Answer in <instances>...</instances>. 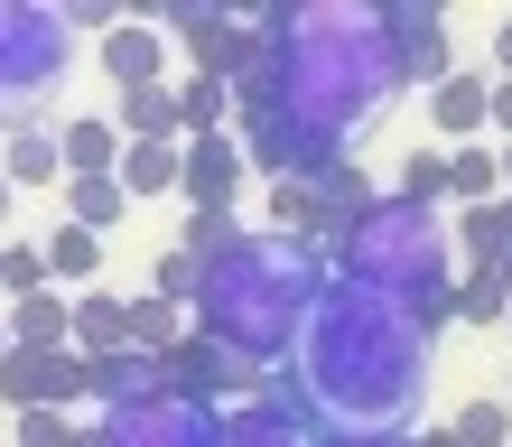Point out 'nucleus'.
<instances>
[{"label":"nucleus","mask_w":512,"mask_h":447,"mask_svg":"<svg viewBox=\"0 0 512 447\" xmlns=\"http://www.w3.org/2000/svg\"><path fill=\"white\" fill-rule=\"evenodd\" d=\"M457 326V308H401L391 289L364 280H326L308 336H298V392L326 420V438H410V410L429 401L438 336Z\"/></svg>","instance_id":"nucleus-1"},{"label":"nucleus","mask_w":512,"mask_h":447,"mask_svg":"<svg viewBox=\"0 0 512 447\" xmlns=\"http://www.w3.org/2000/svg\"><path fill=\"white\" fill-rule=\"evenodd\" d=\"M252 66L233 75V112H289L308 140L354 149L401 94V47L382 10H252Z\"/></svg>","instance_id":"nucleus-2"},{"label":"nucleus","mask_w":512,"mask_h":447,"mask_svg":"<svg viewBox=\"0 0 512 447\" xmlns=\"http://www.w3.org/2000/svg\"><path fill=\"white\" fill-rule=\"evenodd\" d=\"M336 280V261L298 233H243L205 261V289H196V336H215L233 364L270 373L289 354L298 364V336H308L317 298Z\"/></svg>","instance_id":"nucleus-3"},{"label":"nucleus","mask_w":512,"mask_h":447,"mask_svg":"<svg viewBox=\"0 0 512 447\" xmlns=\"http://www.w3.org/2000/svg\"><path fill=\"white\" fill-rule=\"evenodd\" d=\"M326 261H336V280H364V289H391L401 308H447L457 298V224L438 215V205H401V196H382L364 205L336 243H326Z\"/></svg>","instance_id":"nucleus-4"},{"label":"nucleus","mask_w":512,"mask_h":447,"mask_svg":"<svg viewBox=\"0 0 512 447\" xmlns=\"http://www.w3.org/2000/svg\"><path fill=\"white\" fill-rule=\"evenodd\" d=\"M75 28L47 0H0V122H28V103L66 75Z\"/></svg>","instance_id":"nucleus-5"},{"label":"nucleus","mask_w":512,"mask_h":447,"mask_svg":"<svg viewBox=\"0 0 512 447\" xmlns=\"http://www.w3.org/2000/svg\"><path fill=\"white\" fill-rule=\"evenodd\" d=\"M84 447H224V410L159 392V401H131V410H103Z\"/></svg>","instance_id":"nucleus-6"},{"label":"nucleus","mask_w":512,"mask_h":447,"mask_svg":"<svg viewBox=\"0 0 512 447\" xmlns=\"http://www.w3.org/2000/svg\"><path fill=\"white\" fill-rule=\"evenodd\" d=\"M243 177H252V159H243V140L233 131H205V140H187V215H233V196H243Z\"/></svg>","instance_id":"nucleus-7"},{"label":"nucleus","mask_w":512,"mask_h":447,"mask_svg":"<svg viewBox=\"0 0 512 447\" xmlns=\"http://www.w3.org/2000/svg\"><path fill=\"white\" fill-rule=\"evenodd\" d=\"M382 19H391V47H401V75L438 94V84L457 75V66H447V28H438V10H419V0H391Z\"/></svg>","instance_id":"nucleus-8"},{"label":"nucleus","mask_w":512,"mask_h":447,"mask_svg":"<svg viewBox=\"0 0 512 447\" xmlns=\"http://www.w3.org/2000/svg\"><path fill=\"white\" fill-rule=\"evenodd\" d=\"M159 56H168V28L159 19H122V28H103V66L122 94H140V84H159Z\"/></svg>","instance_id":"nucleus-9"},{"label":"nucleus","mask_w":512,"mask_h":447,"mask_svg":"<svg viewBox=\"0 0 512 447\" xmlns=\"http://www.w3.org/2000/svg\"><path fill=\"white\" fill-rule=\"evenodd\" d=\"M429 122L447 131V149L485 140V131H494V84H485V75H447L438 94H429Z\"/></svg>","instance_id":"nucleus-10"},{"label":"nucleus","mask_w":512,"mask_h":447,"mask_svg":"<svg viewBox=\"0 0 512 447\" xmlns=\"http://www.w3.org/2000/svg\"><path fill=\"white\" fill-rule=\"evenodd\" d=\"M56 149H66V177H122V122L112 112H84V122H56Z\"/></svg>","instance_id":"nucleus-11"},{"label":"nucleus","mask_w":512,"mask_h":447,"mask_svg":"<svg viewBox=\"0 0 512 447\" xmlns=\"http://www.w3.org/2000/svg\"><path fill=\"white\" fill-rule=\"evenodd\" d=\"M0 177H10V187H66V149H56V131L10 122V140H0Z\"/></svg>","instance_id":"nucleus-12"},{"label":"nucleus","mask_w":512,"mask_h":447,"mask_svg":"<svg viewBox=\"0 0 512 447\" xmlns=\"http://www.w3.org/2000/svg\"><path fill=\"white\" fill-rule=\"evenodd\" d=\"M224 447H326V438H317V420H298V410L243 401V410H224Z\"/></svg>","instance_id":"nucleus-13"},{"label":"nucleus","mask_w":512,"mask_h":447,"mask_svg":"<svg viewBox=\"0 0 512 447\" xmlns=\"http://www.w3.org/2000/svg\"><path fill=\"white\" fill-rule=\"evenodd\" d=\"M84 364L94 354H131V298H112V289H84L75 298V336H66Z\"/></svg>","instance_id":"nucleus-14"},{"label":"nucleus","mask_w":512,"mask_h":447,"mask_svg":"<svg viewBox=\"0 0 512 447\" xmlns=\"http://www.w3.org/2000/svg\"><path fill=\"white\" fill-rule=\"evenodd\" d=\"M122 187L131 196H177L187 187V140H131L122 149Z\"/></svg>","instance_id":"nucleus-15"},{"label":"nucleus","mask_w":512,"mask_h":447,"mask_svg":"<svg viewBox=\"0 0 512 447\" xmlns=\"http://www.w3.org/2000/svg\"><path fill=\"white\" fill-rule=\"evenodd\" d=\"M447 196H457V215H466V205H494V196H503V149H494V140L447 149Z\"/></svg>","instance_id":"nucleus-16"},{"label":"nucleus","mask_w":512,"mask_h":447,"mask_svg":"<svg viewBox=\"0 0 512 447\" xmlns=\"http://www.w3.org/2000/svg\"><path fill=\"white\" fill-rule=\"evenodd\" d=\"M122 215H131V187H122V177H66V224L112 233Z\"/></svg>","instance_id":"nucleus-17"},{"label":"nucleus","mask_w":512,"mask_h":447,"mask_svg":"<svg viewBox=\"0 0 512 447\" xmlns=\"http://www.w3.org/2000/svg\"><path fill=\"white\" fill-rule=\"evenodd\" d=\"M10 336H19V345H66V336H75V298H66V289L19 298V308H10Z\"/></svg>","instance_id":"nucleus-18"},{"label":"nucleus","mask_w":512,"mask_h":447,"mask_svg":"<svg viewBox=\"0 0 512 447\" xmlns=\"http://www.w3.org/2000/svg\"><path fill=\"white\" fill-rule=\"evenodd\" d=\"M224 122H233V84L224 75H187V84H177V131H187V140L224 131Z\"/></svg>","instance_id":"nucleus-19"},{"label":"nucleus","mask_w":512,"mask_h":447,"mask_svg":"<svg viewBox=\"0 0 512 447\" xmlns=\"http://www.w3.org/2000/svg\"><path fill=\"white\" fill-rule=\"evenodd\" d=\"M112 122H122V140H187V131H177V94H168V84L122 94V112H112Z\"/></svg>","instance_id":"nucleus-20"},{"label":"nucleus","mask_w":512,"mask_h":447,"mask_svg":"<svg viewBox=\"0 0 512 447\" xmlns=\"http://www.w3.org/2000/svg\"><path fill=\"white\" fill-rule=\"evenodd\" d=\"M447 308H457V326H512V289H503V271H466Z\"/></svg>","instance_id":"nucleus-21"},{"label":"nucleus","mask_w":512,"mask_h":447,"mask_svg":"<svg viewBox=\"0 0 512 447\" xmlns=\"http://www.w3.org/2000/svg\"><path fill=\"white\" fill-rule=\"evenodd\" d=\"M94 271H103V233L56 224V233H47V280H94Z\"/></svg>","instance_id":"nucleus-22"},{"label":"nucleus","mask_w":512,"mask_h":447,"mask_svg":"<svg viewBox=\"0 0 512 447\" xmlns=\"http://www.w3.org/2000/svg\"><path fill=\"white\" fill-rule=\"evenodd\" d=\"M447 429H457V447H512V401L503 392H475Z\"/></svg>","instance_id":"nucleus-23"},{"label":"nucleus","mask_w":512,"mask_h":447,"mask_svg":"<svg viewBox=\"0 0 512 447\" xmlns=\"http://www.w3.org/2000/svg\"><path fill=\"white\" fill-rule=\"evenodd\" d=\"M391 196L401 205H447V149H410V159L391 168Z\"/></svg>","instance_id":"nucleus-24"},{"label":"nucleus","mask_w":512,"mask_h":447,"mask_svg":"<svg viewBox=\"0 0 512 447\" xmlns=\"http://www.w3.org/2000/svg\"><path fill=\"white\" fill-rule=\"evenodd\" d=\"M38 289H56L47 280V243H0V298L19 308V298H38Z\"/></svg>","instance_id":"nucleus-25"},{"label":"nucleus","mask_w":512,"mask_h":447,"mask_svg":"<svg viewBox=\"0 0 512 447\" xmlns=\"http://www.w3.org/2000/svg\"><path fill=\"white\" fill-rule=\"evenodd\" d=\"M196 289H205V261L177 243V252H159V271H149V298H168V308H187L196 317Z\"/></svg>","instance_id":"nucleus-26"},{"label":"nucleus","mask_w":512,"mask_h":447,"mask_svg":"<svg viewBox=\"0 0 512 447\" xmlns=\"http://www.w3.org/2000/svg\"><path fill=\"white\" fill-rule=\"evenodd\" d=\"M19 447H84V438L56 420V410H19Z\"/></svg>","instance_id":"nucleus-27"},{"label":"nucleus","mask_w":512,"mask_h":447,"mask_svg":"<svg viewBox=\"0 0 512 447\" xmlns=\"http://www.w3.org/2000/svg\"><path fill=\"white\" fill-rule=\"evenodd\" d=\"M494 131L512 140V75H494Z\"/></svg>","instance_id":"nucleus-28"},{"label":"nucleus","mask_w":512,"mask_h":447,"mask_svg":"<svg viewBox=\"0 0 512 447\" xmlns=\"http://www.w3.org/2000/svg\"><path fill=\"white\" fill-rule=\"evenodd\" d=\"M494 66L512 75V19H494Z\"/></svg>","instance_id":"nucleus-29"},{"label":"nucleus","mask_w":512,"mask_h":447,"mask_svg":"<svg viewBox=\"0 0 512 447\" xmlns=\"http://www.w3.org/2000/svg\"><path fill=\"white\" fill-rule=\"evenodd\" d=\"M326 447H410V438H354V429H336Z\"/></svg>","instance_id":"nucleus-30"},{"label":"nucleus","mask_w":512,"mask_h":447,"mask_svg":"<svg viewBox=\"0 0 512 447\" xmlns=\"http://www.w3.org/2000/svg\"><path fill=\"white\" fill-rule=\"evenodd\" d=\"M410 447H457V429H419V438H410Z\"/></svg>","instance_id":"nucleus-31"},{"label":"nucleus","mask_w":512,"mask_h":447,"mask_svg":"<svg viewBox=\"0 0 512 447\" xmlns=\"http://www.w3.org/2000/svg\"><path fill=\"white\" fill-rule=\"evenodd\" d=\"M10 354H19V336H10V308H0V364H10Z\"/></svg>","instance_id":"nucleus-32"},{"label":"nucleus","mask_w":512,"mask_h":447,"mask_svg":"<svg viewBox=\"0 0 512 447\" xmlns=\"http://www.w3.org/2000/svg\"><path fill=\"white\" fill-rule=\"evenodd\" d=\"M10 196H19V187H10V177H0V224H10Z\"/></svg>","instance_id":"nucleus-33"},{"label":"nucleus","mask_w":512,"mask_h":447,"mask_svg":"<svg viewBox=\"0 0 512 447\" xmlns=\"http://www.w3.org/2000/svg\"><path fill=\"white\" fill-rule=\"evenodd\" d=\"M503 196H512V140H503Z\"/></svg>","instance_id":"nucleus-34"},{"label":"nucleus","mask_w":512,"mask_h":447,"mask_svg":"<svg viewBox=\"0 0 512 447\" xmlns=\"http://www.w3.org/2000/svg\"><path fill=\"white\" fill-rule=\"evenodd\" d=\"M0 140H10V122H0Z\"/></svg>","instance_id":"nucleus-35"},{"label":"nucleus","mask_w":512,"mask_h":447,"mask_svg":"<svg viewBox=\"0 0 512 447\" xmlns=\"http://www.w3.org/2000/svg\"><path fill=\"white\" fill-rule=\"evenodd\" d=\"M503 401H512V382H503Z\"/></svg>","instance_id":"nucleus-36"}]
</instances>
